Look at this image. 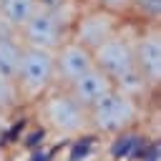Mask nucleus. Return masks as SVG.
<instances>
[{"label": "nucleus", "mask_w": 161, "mask_h": 161, "mask_svg": "<svg viewBox=\"0 0 161 161\" xmlns=\"http://www.w3.org/2000/svg\"><path fill=\"white\" fill-rule=\"evenodd\" d=\"M93 63L98 70H103L113 80L118 91H126L136 98H141V93L148 91L133 60V35L126 33V28L113 33L106 43H101L93 50Z\"/></svg>", "instance_id": "nucleus-1"}, {"label": "nucleus", "mask_w": 161, "mask_h": 161, "mask_svg": "<svg viewBox=\"0 0 161 161\" xmlns=\"http://www.w3.org/2000/svg\"><path fill=\"white\" fill-rule=\"evenodd\" d=\"M38 103V118L45 128H50L58 136H80L91 128L88 111L60 86L50 88Z\"/></svg>", "instance_id": "nucleus-2"}, {"label": "nucleus", "mask_w": 161, "mask_h": 161, "mask_svg": "<svg viewBox=\"0 0 161 161\" xmlns=\"http://www.w3.org/2000/svg\"><path fill=\"white\" fill-rule=\"evenodd\" d=\"M70 23L65 18V0L60 3H40L38 10L20 28V43L30 48L55 50L63 40H68Z\"/></svg>", "instance_id": "nucleus-3"}, {"label": "nucleus", "mask_w": 161, "mask_h": 161, "mask_svg": "<svg viewBox=\"0 0 161 161\" xmlns=\"http://www.w3.org/2000/svg\"><path fill=\"white\" fill-rule=\"evenodd\" d=\"M15 88L23 101H40L50 88H55V63H53V50L43 48H30L23 45L20 65L15 73Z\"/></svg>", "instance_id": "nucleus-4"}, {"label": "nucleus", "mask_w": 161, "mask_h": 161, "mask_svg": "<svg viewBox=\"0 0 161 161\" xmlns=\"http://www.w3.org/2000/svg\"><path fill=\"white\" fill-rule=\"evenodd\" d=\"M141 118V103L136 96L113 88L96 106L88 108V123L98 133H123Z\"/></svg>", "instance_id": "nucleus-5"}, {"label": "nucleus", "mask_w": 161, "mask_h": 161, "mask_svg": "<svg viewBox=\"0 0 161 161\" xmlns=\"http://www.w3.org/2000/svg\"><path fill=\"white\" fill-rule=\"evenodd\" d=\"M121 28H123V18L121 15H113L108 10H101V8L91 5V10H86V13L73 18L68 38L80 43V45H86L88 50H96L101 43H106Z\"/></svg>", "instance_id": "nucleus-6"}, {"label": "nucleus", "mask_w": 161, "mask_h": 161, "mask_svg": "<svg viewBox=\"0 0 161 161\" xmlns=\"http://www.w3.org/2000/svg\"><path fill=\"white\" fill-rule=\"evenodd\" d=\"M133 60L148 88L161 86V30L158 25H146L143 33L133 35Z\"/></svg>", "instance_id": "nucleus-7"}, {"label": "nucleus", "mask_w": 161, "mask_h": 161, "mask_svg": "<svg viewBox=\"0 0 161 161\" xmlns=\"http://www.w3.org/2000/svg\"><path fill=\"white\" fill-rule=\"evenodd\" d=\"M53 63H55V83H60V86H68L78 75H83L91 68H96L93 50H88L86 45H80V43H75L70 38L63 40L53 50Z\"/></svg>", "instance_id": "nucleus-8"}, {"label": "nucleus", "mask_w": 161, "mask_h": 161, "mask_svg": "<svg viewBox=\"0 0 161 161\" xmlns=\"http://www.w3.org/2000/svg\"><path fill=\"white\" fill-rule=\"evenodd\" d=\"M86 111L91 108V106H96L103 96H108L116 86H113V80L103 73V70H98V68H91L88 73H83V75H78L75 80H70L68 86H63Z\"/></svg>", "instance_id": "nucleus-9"}, {"label": "nucleus", "mask_w": 161, "mask_h": 161, "mask_svg": "<svg viewBox=\"0 0 161 161\" xmlns=\"http://www.w3.org/2000/svg\"><path fill=\"white\" fill-rule=\"evenodd\" d=\"M40 3L43 0H0V20L5 25H10L13 30H18V35H20V28L38 10Z\"/></svg>", "instance_id": "nucleus-10"}, {"label": "nucleus", "mask_w": 161, "mask_h": 161, "mask_svg": "<svg viewBox=\"0 0 161 161\" xmlns=\"http://www.w3.org/2000/svg\"><path fill=\"white\" fill-rule=\"evenodd\" d=\"M23 55V43L20 38H0V75L15 80L18 65Z\"/></svg>", "instance_id": "nucleus-11"}, {"label": "nucleus", "mask_w": 161, "mask_h": 161, "mask_svg": "<svg viewBox=\"0 0 161 161\" xmlns=\"http://www.w3.org/2000/svg\"><path fill=\"white\" fill-rule=\"evenodd\" d=\"M128 13L141 18L146 25H158V20H161V0H128Z\"/></svg>", "instance_id": "nucleus-12"}, {"label": "nucleus", "mask_w": 161, "mask_h": 161, "mask_svg": "<svg viewBox=\"0 0 161 161\" xmlns=\"http://www.w3.org/2000/svg\"><path fill=\"white\" fill-rule=\"evenodd\" d=\"M20 103V96H18V88H15V80L10 78H3L0 75V113L15 108Z\"/></svg>", "instance_id": "nucleus-13"}, {"label": "nucleus", "mask_w": 161, "mask_h": 161, "mask_svg": "<svg viewBox=\"0 0 161 161\" xmlns=\"http://www.w3.org/2000/svg\"><path fill=\"white\" fill-rule=\"evenodd\" d=\"M93 8H101V10H108L113 15H126L128 13V0H91Z\"/></svg>", "instance_id": "nucleus-14"}, {"label": "nucleus", "mask_w": 161, "mask_h": 161, "mask_svg": "<svg viewBox=\"0 0 161 161\" xmlns=\"http://www.w3.org/2000/svg\"><path fill=\"white\" fill-rule=\"evenodd\" d=\"M43 3H60V0H43Z\"/></svg>", "instance_id": "nucleus-15"}]
</instances>
